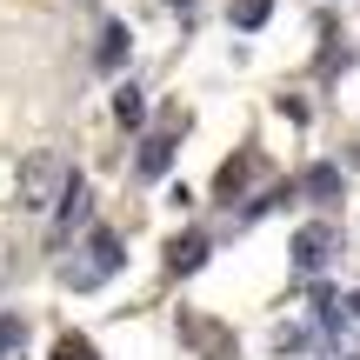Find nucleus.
Masks as SVG:
<instances>
[{
    "mask_svg": "<svg viewBox=\"0 0 360 360\" xmlns=\"http://www.w3.org/2000/svg\"><path fill=\"white\" fill-rule=\"evenodd\" d=\"M67 180H74V167H67L60 154H27L20 160V207H34V214L53 207L67 193Z\"/></svg>",
    "mask_w": 360,
    "mask_h": 360,
    "instance_id": "nucleus-1",
    "label": "nucleus"
},
{
    "mask_svg": "<svg viewBox=\"0 0 360 360\" xmlns=\"http://www.w3.org/2000/svg\"><path fill=\"white\" fill-rule=\"evenodd\" d=\"M307 193H314V200H327V193H340V174H334V167H314V174H307Z\"/></svg>",
    "mask_w": 360,
    "mask_h": 360,
    "instance_id": "nucleus-9",
    "label": "nucleus"
},
{
    "mask_svg": "<svg viewBox=\"0 0 360 360\" xmlns=\"http://www.w3.org/2000/svg\"><path fill=\"white\" fill-rule=\"evenodd\" d=\"M114 114H120V120H127V127H134V120H141V87H120V101H114Z\"/></svg>",
    "mask_w": 360,
    "mask_h": 360,
    "instance_id": "nucleus-10",
    "label": "nucleus"
},
{
    "mask_svg": "<svg viewBox=\"0 0 360 360\" xmlns=\"http://www.w3.org/2000/svg\"><path fill=\"white\" fill-rule=\"evenodd\" d=\"M274 13V0H233V27H260Z\"/></svg>",
    "mask_w": 360,
    "mask_h": 360,
    "instance_id": "nucleus-7",
    "label": "nucleus"
},
{
    "mask_svg": "<svg viewBox=\"0 0 360 360\" xmlns=\"http://www.w3.org/2000/svg\"><path fill=\"white\" fill-rule=\"evenodd\" d=\"M200 260H207V233H180L174 254H167V267H174V274H193Z\"/></svg>",
    "mask_w": 360,
    "mask_h": 360,
    "instance_id": "nucleus-5",
    "label": "nucleus"
},
{
    "mask_svg": "<svg viewBox=\"0 0 360 360\" xmlns=\"http://www.w3.org/2000/svg\"><path fill=\"white\" fill-rule=\"evenodd\" d=\"M347 307H354V321H360V294H354V300H347Z\"/></svg>",
    "mask_w": 360,
    "mask_h": 360,
    "instance_id": "nucleus-13",
    "label": "nucleus"
},
{
    "mask_svg": "<svg viewBox=\"0 0 360 360\" xmlns=\"http://www.w3.org/2000/svg\"><path fill=\"white\" fill-rule=\"evenodd\" d=\"M53 207H60V214H53V240H67L74 227H87V214H94V193H87V180L74 174V180H67V193H60Z\"/></svg>",
    "mask_w": 360,
    "mask_h": 360,
    "instance_id": "nucleus-4",
    "label": "nucleus"
},
{
    "mask_svg": "<svg viewBox=\"0 0 360 360\" xmlns=\"http://www.w3.org/2000/svg\"><path fill=\"white\" fill-rule=\"evenodd\" d=\"M120 260H127V254H120V233L94 227V233H87V260H67L60 281H67V287H101L107 274H120Z\"/></svg>",
    "mask_w": 360,
    "mask_h": 360,
    "instance_id": "nucleus-2",
    "label": "nucleus"
},
{
    "mask_svg": "<svg viewBox=\"0 0 360 360\" xmlns=\"http://www.w3.org/2000/svg\"><path fill=\"white\" fill-rule=\"evenodd\" d=\"M334 247H340V233L327 227V220H307V227L294 233V267L300 274H321L327 260H334Z\"/></svg>",
    "mask_w": 360,
    "mask_h": 360,
    "instance_id": "nucleus-3",
    "label": "nucleus"
},
{
    "mask_svg": "<svg viewBox=\"0 0 360 360\" xmlns=\"http://www.w3.org/2000/svg\"><path fill=\"white\" fill-rule=\"evenodd\" d=\"M94 60H101V74H114V67L127 60V27H120V20H114V27L101 34V47H94Z\"/></svg>",
    "mask_w": 360,
    "mask_h": 360,
    "instance_id": "nucleus-6",
    "label": "nucleus"
},
{
    "mask_svg": "<svg viewBox=\"0 0 360 360\" xmlns=\"http://www.w3.org/2000/svg\"><path fill=\"white\" fill-rule=\"evenodd\" d=\"M167 160H174V147H167V141H147V154H141V174H167Z\"/></svg>",
    "mask_w": 360,
    "mask_h": 360,
    "instance_id": "nucleus-8",
    "label": "nucleus"
},
{
    "mask_svg": "<svg viewBox=\"0 0 360 360\" xmlns=\"http://www.w3.org/2000/svg\"><path fill=\"white\" fill-rule=\"evenodd\" d=\"M53 360H94V347H87L80 334H67V340H60V354H53Z\"/></svg>",
    "mask_w": 360,
    "mask_h": 360,
    "instance_id": "nucleus-11",
    "label": "nucleus"
},
{
    "mask_svg": "<svg viewBox=\"0 0 360 360\" xmlns=\"http://www.w3.org/2000/svg\"><path fill=\"white\" fill-rule=\"evenodd\" d=\"M20 334H27V327H20V321H0V360H7L13 347H20Z\"/></svg>",
    "mask_w": 360,
    "mask_h": 360,
    "instance_id": "nucleus-12",
    "label": "nucleus"
}]
</instances>
